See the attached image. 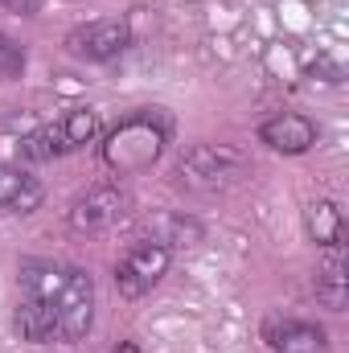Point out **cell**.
Segmentation results:
<instances>
[{"instance_id": "cell-1", "label": "cell", "mask_w": 349, "mask_h": 353, "mask_svg": "<svg viewBox=\"0 0 349 353\" xmlns=\"http://www.w3.org/2000/svg\"><path fill=\"white\" fill-rule=\"evenodd\" d=\"M169 119L161 111H136L128 119H119L107 136H103V165L115 176H132L152 169L161 157H165V144H169Z\"/></svg>"}, {"instance_id": "cell-2", "label": "cell", "mask_w": 349, "mask_h": 353, "mask_svg": "<svg viewBox=\"0 0 349 353\" xmlns=\"http://www.w3.org/2000/svg\"><path fill=\"white\" fill-rule=\"evenodd\" d=\"M169 263H173V251H169L161 239L136 243V247L123 255V263L115 267V288H119V296H123V300H144V296L169 275Z\"/></svg>"}, {"instance_id": "cell-3", "label": "cell", "mask_w": 349, "mask_h": 353, "mask_svg": "<svg viewBox=\"0 0 349 353\" xmlns=\"http://www.w3.org/2000/svg\"><path fill=\"white\" fill-rule=\"evenodd\" d=\"M54 312H58V337L62 341H83L94 325V279L83 267H66L62 292L54 296Z\"/></svg>"}, {"instance_id": "cell-4", "label": "cell", "mask_w": 349, "mask_h": 353, "mask_svg": "<svg viewBox=\"0 0 349 353\" xmlns=\"http://www.w3.org/2000/svg\"><path fill=\"white\" fill-rule=\"evenodd\" d=\"M243 173V152L230 144H193L181 161V176L197 189H218Z\"/></svg>"}, {"instance_id": "cell-5", "label": "cell", "mask_w": 349, "mask_h": 353, "mask_svg": "<svg viewBox=\"0 0 349 353\" xmlns=\"http://www.w3.org/2000/svg\"><path fill=\"white\" fill-rule=\"evenodd\" d=\"M128 46H132V29H128V21H119V17L79 25V29H70V37H66V50H70L74 58H87V62H111V58H119Z\"/></svg>"}, {"instance_id": "cell-6", "label": "cell", "mask_w": 349, "mask_h": 353, "mask_svg": "<svg viewBox=\"0 0 349 353\" xmlns=\"http://www.w3.org/2000/svg\"><path fill=\"white\" fill-rule=\"evenodd\" d=\"M123 214H128V197H123L115 185H94V189H87V193L74 201V210H70V230H79V234H99V230L115 226Z\"/></svg>"}, {"instance_id": "cell-7", "label": "cell", "mask_w": 349, "mask_h": 353, "mask_svg": "<svg viewBox=\"0 0 349 353\" xmlns=\"http://www.w3.org/2000/svg\"><path fill=\"white\" fill-rule=\"evenodd\" d=\"M317 140H321L317 123L308 115H296V111L271 115L259 123V144H267L271 152H283V157H304L317 148Z\"/></svg>"}, {"instance_id": "cell-8", "label": "cell", "mask_w": 349, "mask_h": 353, "mask_svg": "<svg viewBox=\"0 0 349 353\" xmlns=\"http://www.w3.org/2000/svg\"><path fill=\"white\" fill-rule=\"evenodd\" d=\"M263 341L275 353H325L329 350V333L321 325H308V321H267Z\"/></svg>"}, {"instance_id": "cell-9", "label": "cell", "mask_w": 349, "mask_h": 353, "mask_svg": "<svg viewBox=\"0 0 349 353\" xmlns=\"http://www.w3.org/2000/svg\"><path fill=\"white\" fill-rule=\"evenodd\" d=\"M12 329L21 341H33V345H46L58 337V312H54V300H41V296H21L17 304V316H12Z\"/></svg>"}, {"instance_id": "cell-10", "label": "cell", "mask_w": 349, "mask_h": 353, "mask_svg": "<svg viewBox=\"0 0 349 353\" xmlns=\"http://www.w3.org/2000/svg\"><path fill=\"white\" fill-rule=\"evenodd\" d=\"M304 226H308V239H312L317 247H325V251H337L341 239H346V218H341L337 201H329V197L308 201V210H304Z\"/></svg>"}, {"instance_id": "cell-11", "label": "cell", "mask_w": 349, "mask_h": 353, "mask_svg": "<svg viewBox=\"0 0 349 353\" xmlns=\"http://www.w3.org/2000/svg\"><path fill=\"white\" fill-rule=\"evenodd\" d=\"M41 185L29 173H21L17 165H0V210H12V214H33L41 205Z\"/></svg>"}, {"instance_id": "cell-12", "label": "cell", "mask_w": 349, "mask_h": 353, "mask_svg": "<svg viewBox=\"0 0 349 353\" xmlns=\"http://www.w3.org/2000/svg\"><path fill=\"white\" fill-rule=\"evenodd\" d=\"M54 136H58V144H62V157L87 148L90 140L99 136V111H94V107H70V111L54 123Z\"/></svg>"}, {"instance_id": "cell-13", "label": "cell", "mask_w": 349, "mask_h": 353, "mask_svg": "<svg viewBox=\"0 0 349 353\" xmlns=\"http://www.w3.org/2000/svg\"><path fill=\"white\" fill-rule=\"evenodd\" d=\"M62 279H66V267L46 263V259H37V263H25V267H21V288H25V296L54 300V296L62 292Z\"/></svg>"}, {"instance_id": "cell-14", "label": "cell", "mask_w": 349, "mask_h": 353, "mask_svg": "<svg viewBox=\"0 0 349 353\" xmlns=\"http://www.w3.org/2000/svg\"><path fill=\"white\" fill-rule=\"evenodd\" d=\"M346 283H349V275H346V259L333 251V259L321 267V275H317V300L325 304V308H333V312H341L346 308Z\"/></svg>"}, {"instance_id": "cell-15", "label": "cell", "mask_w": 349, "mask_h": 353, "mask_svg": "<svg viewBox=\"0 0 349 353\" xmlns=\"http://www.w3.org/2000/svg\"><path fill=\"white\" fill-rule=\"evenodd\" d=\"M17 152H21L25 161H54V157H62V144H58V136H54V123L41 128V132H33V136H25V140L17 144Z\"/></svg>"}, {"instance_id": "cell-16", "label": "cell", "mask_w": 349, "mask_h": 353, "mask_svg": "<svg viewBox=\"0 0 349 353\" xmlns=\"http://www.w3.org/2000/svg\"><path fill=\"white\" fill-rule=\"evenodd\" d=\"M21 74H25V50L8 33H0V83H12Z\"/></svg>"}, {"instance_id": "cell-17", "label": "cell", "mask_w": 349, "mask_h": 353, "mask_svg": "<svg viewBox=\"0 0 349 353\" xmlns=\"http://www.w3.org/2000/svg\"><path fill=\"white\" fill-rule=\"evenodd\" d=\"M308 79H312V83L321 79V83H333V87H337V83H346V66H341L337 58L321 54L317 62H308Z\"/></svg>"}, {"instance_id": "cell-18", "label": "cell", "mask_w": 349, "mask_h": 353, "mask_svg": "<svg viewBox=\"0 0 349 353\" xmlns=\"http://www.w3.org/2000/svg\"><path fill=\"white\" fill-rule=\"evenodd\" d=\"M4 8H12V12H21V17H29V12H37L46 0H0Z\"/></svg>"}, {"instance_id": "cell-19", "label": "cell", "mask_w": 349, "mask_h": 353, "mask_svg": "<svg viewBox=\"0 0 349 353\" xmlns=\"http://www.w3.org/2000/svg\"><path fill=\"white\" fill-rule=\"evenodd\" d=\"M111 353H144V350H140L136 341H119V345H115V350H111Z\"/></svg>"}]
</instances>
